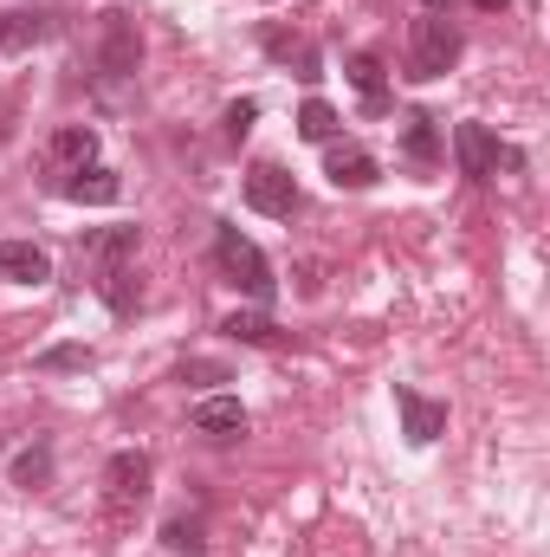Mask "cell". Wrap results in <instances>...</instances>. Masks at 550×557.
<instances>
[{"instance_id":"obj_1","label":"cell","mask_w":550,"mask_h":557,"mask_svg":"<svg viewBox=\"0 0 550 557\" xmlns=\"http://www.w3.org/2000/svg\"><path fill=\"white\" fill-rule=\"evenodd\" d=\"M137 227H111V234H85V260H91V278L104 292L111 311H130L137 305Z\"/></svg>"},{"instance_id":"obj_2","label":"cell","mask_w":550,"mask_h":557,"mask_svg":"<svg viewBox=\"0 0 550 557\" xmlns=\"http://www.w3.org/2000/svg\"><path fill=\"white\" fill-rule=\"evenodd\" d=\"M214 267H221V278L234 285V292H247V298H260V305H273L278 298V278H273V260L234 227V221H221L214 227Z\"/></svg>"},{"instance_id":"obj_3","label":"cell","mask_w":550,"mask_h":557,"mask_svg":"<svg viewBox=\"0 0 550 557\" xmlns=\"http://www.w3.org/2000/svg\"><path fill=\"white\" fill-rule=\"evenodd\" d=\"M460 52H466V33H460L447 13H421L409 26V78L414 85L447 78V72L460 65Z\"/></svg>"},{"instance_id":"obj_4","label":"cell","mask_w":550,"mask_h":557,"mask_svg":"<svg viewBox=\"0 0 550 557\" xmlns=\"http://www.w3.org/2000/svg\"><path fill=\"white\" fill-rule=\"evenodd\" d=\"M453 162L466 182H492L499 169H525V149L499 143L486 124H453Z\"/></svg>"},{"instance_id":"obj_5","label":"cell","mask_w":550,"mask_h":557,"mask_svg":"<svg viewBox=\"0 0 550 557\" xmlns=\"http://www.w3.org/2000/svg\"><path fill=\"white\" fill-rule=\"evenodd\" d=\"M98 78L104 85H124V78H137V65H142V33H137V20L130 13H104L98 20Z\"/></svg>"},{"instance_id":"obj_6","label":"cell","mask_w":550,"mask_h":557,"mask_svg":"<svg viewBox=\"0 0 550 557\" xmlns=\"http://www.w3.org/2000/svg\"><path fill=\"white\" fill-rule=\"evenodd\" d=\"M247 208L253 214H273V221H291L298 214V182L278 162H253L247 169Z\"/></svg>"},{"instance_id":"obj_7","label":"cell","mask_w":550,"mask_h":557,"mask_svg":"<svg viewBox=\"0 0 550 557\" xmlns=\"http://www.w3.org/2000/svg\"><path fill=\"white\" fill-rule=\"evenodd\" d=\"M149 480H155V460H149L142 447H124V454L104 460V486H111L117 506H142V499H149Z\"/></svg>"},{"instance_id":"obj_8","label":"cell","mask_w":550,"mask_h":557,"mask_svg":"<svg viewBox=\"0 0 550 557\" xmlns=\"http://www.w3.org/2000/svg\"><path fill=\"white\" fill-rule=\"evenodd\" d=\"M396 416H402V434H409V447H427V441H440L447 434V403H434V396H421V389H396Z\"/></svg>"},{"instance_id":"obj_9","label":"cell","mask_w":550,"mask_h":557,"mask_svg":"<svg viewBox=\"0 0 550 557\" xmlns=\"http://www.w3.org/2000/svg\"><path fill=\"white\" fill-rule=\"evenodd\" d=\"M330 156H324V175H330V188H376L383 182V162L370 156V149H357V143H324Z\"/></svg>"},{"instance_id":"obj_10","label":"cell","mask_w":550,"mask_h":557,"mask_svg":"<svg viewBox=\"0 0 550 557\" xmlns=\"http://www.w3.org/2000/svg\"><path fill=\"white\" fill-rule=\"evenodd\" d=\"M59 195L78 201V208H111V201L124 195V182H117V169L85 162V169H65V175H59Z\"/></svg>"},{"instance_id":"obj_11","label":"cell","mask_w":550,"mask_h":557,"mask_svg":"<svg viewBox=\"0 0 550 557\" xmlns=\"http://www.w3.org/2000/svg\"><path fill=\"white\" fill-rule=\"evenodd\" d=\"M0 278L7 285H52V253L33 240H0Z\"/></svg>"},{"instance_id":"obj_12","label":"cell","mask_w":550,"mask_h":557,"mask_svg":"<svg viewBox=\"0 0 550 557\" xmlns=\"http://www.w3.org/2000/svg\"><path fill=\"white\" fill-rule=\"evenodd\" d=\"M260 39H266V52H273L278 65H291V72H298L304 85H317V78H324V59H317V46H311L304 33H285V26H266Z\"/></svg>"},{"instance_id":"obj_13","label":"cell","mask_w":550,"mask_h":557,"mask_svg":"<svg viewBox=\"0 0 550 557\" xmlns=\"http://www.w3.org/2000/svg\"><path fill=\"white\" fill-rule=\"evenodd\" d=\"M46 162L65 175V169H85V162H98V131L91 124H59L52 137H46Z\"/></svg>"},{"instance_id":"obj_14","label":"cell","mask_w":550,"mask_h":557,"mask_svg":"<svg viewBox=\"0 0 550 557\" xmlns=\"http://www.w3.org/2000/svg\"><path fill=\"white\" fill-rule=\"evenodd\" d=\"M343 78L357 85V98H363V111H370V117H383V111H389V78H383V59H376V52H350Z\"/></svg>"},{"instance_id":"obj_15","label":"cell","mask_w":550,"mask_h":557,"mask_svg":"<svg viewBox=\"0 0 550 557\" xmlns=\"http://www.w3.org/2000/svg\"><path fill=\"white\" fill-rule=\"evenodd\" d=\"M188 421H195V434H214V441H234V434H247V409H240L234 396H201Z\"/></svg>"},{"instance_id":"obj_16","label":"cell","mask_w":550,"mask_h":557,"mask_svg":"<svg viewBox=\"0 0 550 557\" xmlns=\"http://www.w3.org/2000/svg\"><path fill=\"white\" fill-rule=\"evenodd\" d=\"M59 33V20L52 13H0V52H33L39 39H52Z\"/></svg>"},{"instance_id":"obj_17","label":"cell","mask_w":550,"mask_h":557,"mask_svg":"<svg viewBox=\"0 0 550 557\" xmlns=\"http://www.w3.org/2000/svg\"><path fill=\"white\" fill-rule=\"evenodd\" d=\"M402 156H409L414 169H434V162L447 156V143H440V124H434L427 111H409V117H402Z\"/></svg>"},{"instance_id":"obj_18","label":"cell","mask_w":550,"mask_h":557,"mask_svg":"<svg viewBox=\"0 0 550 557\" xmlns=\"http://www.w3.org/2000/svg\"><path fill=\"white\" fill-rule=\"evenodd\" d=\"M7 480H13L20 493H39V486H52V441H33V447H20V454H13V467H7Z\"/></svg>"},{"instance_id":"obj_19","label":"cell","mask_w":550,"mask_h":557,"mask_svg":"<svg viewBox=\"0 0 550 557\" xmlns=\"http://www.w3.org/2000/svg\"><path fill=\"white\" fill-rule=\"evenodd\" d=\"M298 137L304 143H337V111H330L324 98H304V111H298Z\"/></svg>"},{"instance_id":"obj_20","label":"cell","mask_w":550,"mask_h":557,"mask_svg":"<svg viewBox=\"0 0 550 557\" xmlns=\"http://www.w3.org/2000/svg\"><path fill=\"white\" fill-rule=\"evenodd\" d=\"M162 552H175V557H208L201 519H168V525H162Z\"/></svg>"},{"instance_id":"obj_21","label":"cell","mask_w":550,"mask_h":557,"mask_svg":"<svg viewBox=\"0 0 550 557\" xmlns=\"http://www.w3.org/2000/svg\"><path fill=\"white\" fill-rule=\"evenodd\" d=\"M221 331H227L234 344H273V337H278V331H273V318H266V311H234V318H227Z\"/></svg>"},{"instance_id":"obj_22","label":"cell","mask_w":550,"mask_h":557,"mask_svg":"<svg viewBox=\"0 0 550 557\" xmlns=\"http://www.w3.org/2000/svg\"><path fill=\"white\" fill-rule=\"evenodd\" d=\"M182 383L208 389V383H234V370H227V363H214V357H188V363H182Z\"/></svg>"},{"instance_id":"obj_23","label":"cell","mask_w":550,"mask_h":557,"mask_svg":"<svg viewBox=\"0 0 550 557\" xmlns=\"http://www.w3.org/2000/svg\"><path fill=\"white\" fill-rule=\"evenodd\" d=\"M253 117H260V104H253V98L227 104V117H221V137H227V143H247V131H253Z\"/></svg>"},{"instance_id":"obj_24","label":"cell","mask_w":550,"mask_h":557,"mask_svg":"<svg viewBox=\"0 0 550 557\" xmlns=\"http://www.w3.org/2000/svg\"><path fill=\"white\" fill-rule=\"evenodd\" d=\"M39 370H91V350L85 344H59V350L39 357Z\"/></svg>"},{"instance_id":"obj_25","label":"cell","mask_w":550,"mask_h":557,"mask_svg":"<svg viewBox=\"0 0 550 557\" xmlns=\"http://www.w3.org/2000/svg\"><path fill=\"white\" fill-rule=\"evenodd\" d=\"M473 7H479V13H505L512 0H473Z\"/></svg>"},{"instance_id":"obj_26","label":"cell","mask_w":550,"mask_h":557,"mask_svg":"<svg viewBox=\"0 0 550 557\" xmlns=\"http://www.w3.org/2000/svg\"><path fill=\"white\" fill-rule=\"evenodd\" d=\"M421 7H427V13H447V0H421Z\"/></svg>"}]
</instances>
